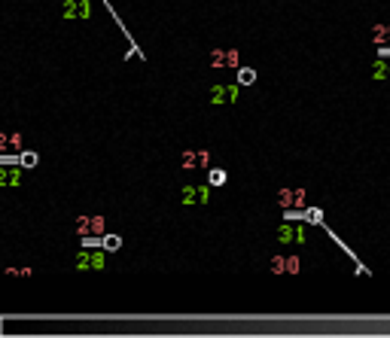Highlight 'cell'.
Here are the masks:
<instances>
[{"instance_id":"6da1fadb","label":"cell","mask_w":390,"mask_h":338,"mask_svg":"<svg viewBox=\"0 0 390 338\" xmlns=\"http://www.w3.org/2000/svg\"><path fill=\"white\" fill-rule=\"evenodd\" d=\"M180 198H183V207H205L211 201V183H186Z\"/></svg>"},{"instance_id":"7a4b0ae2","label":"cell","mask_w":390,"mask_h":338,"mask_svg":"<svg viewBox=\"0 0 390 338\" xmlns=\"http://www.w3.org/2000/svg\"><path fill=\"white\" fill-rule=\"evenodd\" d=\"M76 235L86 238V235H101L107 229V219L101 213H83V216H76Z\"/></svg>"},{"instance_id":"3957f363","label":"cell","mask_w":390,"mask_h":338,"mask_svg":"<svg viewBox=\"0 0 390 338\" xmlns=\"http://www.w3.org/2000/svg\"><path fill=\"white\" fill-rule=\"evenodd\" d=\"M104 265H107V256L101 250H83L80 256H76V262H73L76 271H101Z\"/></svg>"},{"instance_id":"277c9868","label":"cell","mask_w":390,"mask_h":338,"mask_svg":"<svg viewBox=\"0 0 390 338\" xmlns=\"http://www.w3.org/2000/svg\"><path fill=\"white\" fill-rule=\"evenodd\" d=\"M211 104H235L238 98H241V83H232V86H226V83H220V86H214L211 89Z\"/></svg>"},{"instance_id":"5b68a950","label":"cell","mask_w":390,"mask_h":338,"mask_svg":"<svg viewBox=\"0 0 390 338\" xmlns=\"http://www.w3.org/2000/svg\"><path fill=\"white\" fill-rule=\"evenodd\" d=\"M308 238V229L299 222H281V229H278V241L281 244H305Z\"/></svg>"},{"instance_id":"8992f818","label":"cell","mask_w":390,"mask_h":338,"mask_svg":"<svg viewBox=\"0 0 390 338\" xmlns=\"http://www.w3.org/2000/svg\"><path fill=\"white\" fill-rule=\"evenodd\" d=\"M299 268H302L299 256H271V262H268L271 274H299Z\"/></svg>"},{"instance_id":"52a82bcc","label":"cell","mask_w":390,"mask_h":338,"mask_svg":"<svg viewBox=\"0 0 390 338\" xmlns=\"http://www.w3.org/2000/svg\"><path fill=\"white\" fill-rule=\"evenodd\" d=\"M92 16V0H64L61 19H89Z\"/></svg>"},{"instance_id":"ba28073f","label":"cell","mask_w":390,"mask_h":338,"mask_svg":"<svg viewBox=\"0 0 390 338\" xmlns=\"http://www.w3.org/2000/svg\"><path fill=\"white\" fill-rule=\"evenodd\" d=\"M183 171H199V168H208L211 165V153L208 149H186L183 159H180Z\"/></svg>"},{"instance_id":"9c48e42d","label":"cell","mask_w":390,"mask_h":338,"mask_svg":"<svg viewBox=\"0 0 390 338\" xmlns=\"http://www.w3.org/2000/svg\"><path fill=\"white\" fill-rule=\"evenodd\" d=\"M238 58H241L238 49H214V52L208 55V64H211V67H241Z\"/></svg>"},{"instance_id":"30bf717a","label":"cell","mask_w":390,"mask_h":338,"mask_svg":"<svg viewBox=\"0 0 390 338\" xmlns=\"http://www.w3.org/2000/svg\"><path fill=\"white\" fill-rule=\"evenodd\" d=\"M278 204L287 207V210H299V207H305V189H302V186H293V189H281V192H278Z\"/></svg>"},{"instance_id":"8fae6325","label":"cell","mask_w":390,"mask_h":338,"mask_svg":"<svg viewBox=\"0 0 390 338\" xmlns=\"http://www.w3.org/2000/svg\"><path fill=\"white\" fill-rule=\"evenodd\" d=\"M22 183V171L16 165H0V186H19Z\"/></svg>"},{"instance_id":"7c38bea8","label":"cell","mask_w":390,"mask_h":338,"mask_svg":"<svg viewBox=\"0 0 390 338\" xmlns=\"http://www.w3.org/2000/svg\"><path fill=\"white\" fill-rule=\"evenodd\" d=\"M372 80H378V83L390 80V55H384V58H378L372 64Z\"/></svg>"},{"instance_id":"4fadbf2b","label":"cell","mask_w":390,"mask_h":338,"mask_svg":"<svg viewBox=\"0 0 390 338\" xmlns=\"http://www.w3.org/2000/svg\"><path fill=\"white\" fill-rule=\"evenodd\" d=\"M372 40L378 46H390V25H375L372 28Z\"/></svg>"},{"instance_id":"5bb4252c","label":"cell","mask_w":390,"mask_h":338,"mask_svg":"<svg viewBox=\"0 0 390 338\" xmlns=\"http://www.w3.org/2000/svg\"><path fill=\"white\" fill-rule=\"evenodd\" d=\"M256 80V70L253 67H238V83L241 86H247V83H253Z\"/></svg>"},{"instance_id":"9a60e30c","label":"cell","mask_w":390,"mask_h":338,"mask_svg":"<svg viewBox=\"0 0 390 338\" xmlns=\"http://www.w3.org/2000/svg\"><path fill=\"white\" fill-rule=\"evenodd\" d=\"M101 244H104V250H119V247H122V238H119V235H104Z\"/></svg>"},{"instance_id":"2e32d148","label":"cell","mask_w":390,"mask_h":338,"mask_svg":"<svg viewBox=\"0 0 390 338\" xmlns=\"http://www.w3.org/2000/svg\"><path fill=\"white\" fill-rule=\"evenodd\" d=\"M208 180H211V186H223V183H226V171H223V168H214V171L208 174Z\"/></svg>"},{"instance_id":"e0dca14e","label":"cell","mask_w":390,"mask_h":338,"mask_svg":"<svg viewBox=\"0 0 390 338\" xmlns=\"http://www.w3.org/2000/svg\"><path fill=\"white\" fill-rule=\"evenodd\" d=\"M19 165H22V168H34V165H37V153H22V156H19Z\"/></svg>"},{"instance_id":"ac0fdd59","label":"cell","mask_w":390,"mask_h":338,"mask_svg":"<svg viewBox=\"0 0 390 338\" xmlns=\"http://www.w3.org/2000/svg\"><path fill=\"white\" fill-rule=\"evenodd\" d=\"M10 149H13V134L0 131V153H10Z\"/></svg>"},{"instance_id":"d6986e66","label":"cell","mask_w":390,"mask_h":338,"mask_svg":"<svg viewBox=\"0 0 390 338\" xmlns=\"http://www.w3.org/2000/svg\"><path fill=\"white\" fill-rule=\"evenodd\" d=\"M305 219H308V222H320V219H323V213H320V210H308V213H305Z\"/></svg>"}]
</instances>
